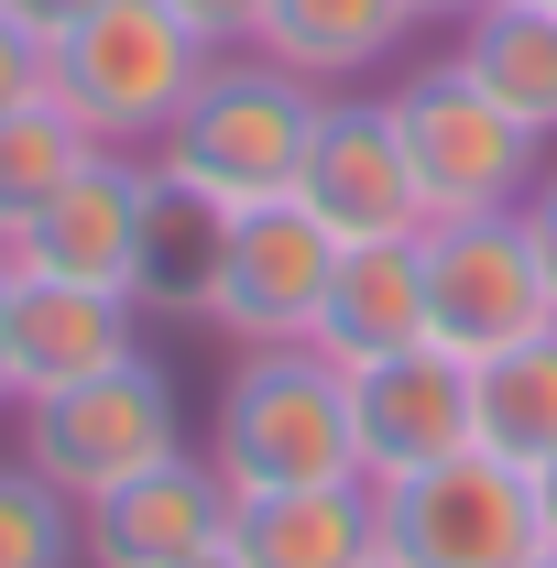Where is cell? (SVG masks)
<instances>
[{
  "label": "cell",
  "mask_w": 557,
  "mask_h": 568,
  "mask_svg": "<svg viewBox=\"0 0 557 568\" xmlns=\"http://www.w3.org/2000/svg\"><path fill=\"white\" fill-rule=\"evenodd\" d=\"M241 568H372L383 558V493L372 481H306V493H230Z\"/></svg>",
  "instance_id": "5bb4252c"
},
{
  "label": "cell",
  "mask_w": 557,
  "mask_h": 568,
  "mask_svg": "<svg viewBox=\"0 0 557 568\" xmlns=\"http://www.w3.org/2000/svg\"><path fill=\"white\" fill-rule=\"evenodd\" d=\"M328 274H340V230L328 219H306L295 197L274 209H230V252H219V295L209 317L230 339H306L317 328V306H328Z\"/></svg>",
  "instance_id": "9c48e42d"
},
{
  "label": "cell",
  "mask_w": 557,
  "mask_h": 568,
  "mask_svg": "<svg viewBox=\"0 0 557 568\" xmlns=\"http://www.w3.org/2000/svg\"><path fill=\"white\" fill-rule=\"evenodd\" d=\"M295 209L328 219L340 241L426 230L416 164H405V132H394V99H350V88H328V110H317V132H306V164H295Z\"/></svg>",
  "instance_id": "ba28073f"
},
{
  "label": "cell",
  "mask_w": 557,
  "mask_h": 568,
  "mask_svg": "<svg viewBox=\"0 0 557 568\" xmlns=\"http://www.w3.org/2000/svg\"><path fill=\"white\" fill-rule=\"evenodd\" d=\"M317 351L361 372L383 351H416L426 339V230H394V241H340V274H328V306L306 328Z\"/></svg>",
  "instance_id": "9a60e30c"
},
{
  "label": "cell",
  "mask_w": 557,
  "mask_h": 568,
  "mask_svg": "<svg viewBox=\"0 0 557 568\" xmlns=\"http://www.w3.org/2000/svg\"><path fill=\"white\" fill-rule=\"evenodd\" d=\"M350 448H361V481H405L426 459H459L470 448V361L437 339L361 361L350 372Z\"/></svg>",
  "instance_id": "8fae6325"
},
{
  "label": "cell",
  "mask_w": 557,
  "mask_h": 568,
  "mask_svg": "<svg viewBox=\"0 0 557 568\" xmlns=\"http://www.w3.org/2000/svg\"><path fill=\"white\" fill-rule=\"evenodd\" d=\"M525 568H557V547H536V558H525Z\"/></svg>",
  "instance_id": "f546056e"
},
{
  "label": "cell",
  "mask_w": 557,
  "mask_h": 568,
  "mask_svg": "<svg viewBox=\"0 0 557 568\" xmlns=\"http://www.w3.org/2000/svg\"><path fill=\"white\" fill-rule=\"evenodd\" d=\"M372 568H394V558H372Z\"/></svg>",
  "instance_id": "1f68e13d"
},
{
  "label": "cell",
  "mask_w": 557,
  "mask_h": 568,
  "mask_svg": "<svg viewBox=\"0 0 557 568\" xmlns=\"http://www.w3.org/2000/svg\"><path fill=\"white\" fill-rule=\"evenodd\" d=\"M175 448H186V405H175V372L153 351L110 361V372H88V383H55V394H22V459L67 503L121 493L132 470L175 459Z\"/></svg>",
  "instance_id": "277c9868"
},
{
  "label": "cell",
  "mask_w": 557,
  "mask_h": 568,
  "mask_svg": "<svg viewBox=\"0 0 557 568\" xmlns=\"http://www.w3.org/2000/svg\"><path fill=\"white\" fill-rule=\"evenodd\" d=\"M33 99H55V44L0 11V110H33Z\"/></svg>",
  "instance_id": "7402d4cb"
},
{
  "label": "cell",
  "mask_w": 557,
  "mask_h": 568,
  "mask_svg": "<svg viewBox=\"0 0 557 568\" xmlns=\"http://www.w3.org/2000/svg\"><path fill=\"white\" fill-rule=\"evenodd\" d=\"M0 11H11V22H33V33L55 44L67 22H88V11H99V0H0Z\"/></svg>",
  "instance_id": "d4e9b609"
},
{
  "label": "cell",
  "mask_w": 557,
  "mask_h": 568,
  "mask_svg": "<svg viewBox=\"0 0 557 568\" xmlns=\"http://www.w3.org/2000/svg\"><path fill=\"white\" fill-rule=\"evenodd\" d=\"M459 67L482 77L525 132H557V11H536V0H482L459 22Z\"/></svg>",
  "instance_id": "d6986e66"
},
{
  "label": "cell",
  "mask_w": 557,
  "mask_h": 568,
  "mask_svg": "<svg viewBox=\"0 0 557 568\" xmlns=\"http://www.w3.org/2000/svg\"><path fill=\"white\" fill-rule=\"evenodd\" d=\"M536 525H547V547H557V459L536 470Z\"/></svg>",
  "instance_id": "4316f807"
},
{
  "label": "cell",
  "mask_w": 557,
  "mask_h": 568,
  "mask_svg": "<svg viewBox=\"0 0 557 568\" xmlns=\"http://www.w3.org/2000/svg\"><path fill=\"white\" fill-rule=\"evenodd\" d=\"M482 0H416V22H470Z\"/></svg>",
  "instance_id": "83f0119b"
},
{
  "label": "cell",
  "mask_w": 557,
  "mask_h": 568,
  "mask_svg": "<svg viewBox=\"0 0 557 568\" xmlns=\"http://www.w3.org/2000/svg\"><path fill=\"white\" fill-rule=\"evenodd\" d=\"M142 197H153V164H132V153H88V164H77V175H67L33 219H11V230H0V263H11V274L121 284V295H132Z\"/></svg>",
  "instance_id": "30bf717a"
},
{
  "label": "cell",
  "mask_w": 557,
  "mask_h": 568,
  "mask_svg": "<svg viewBox=\"0 0 557 568\" xmlns=\"http://www.w3.org/2000/svg\"><path fill=\"white\" fill-rule=\"evenodd\" d=\"M0 405H22V383H11V263H0Z\"/></svg>",
  "instance_id": "484cf974"
},
{
  "label": "cell",
  "mask_w": 557,
  "mask_h": 568,
  "mask_svg": "<svg viewBox=\"0 0 557 568\" xmlns=\"http://www.w3.org/2000/svg\"><path fill=\"white\" fill-rule=\"evenodd\" d=\"M394 132H405V164H416L426 219H503L536 197V142L459 55H437L394 88Z\"/></svg>",
  "instance_id": "5b68a950"
},
{
  "label": "cell",
  "mask_w": 557,
  "mask_h": 568,
  "mask_svg": "<svg viewBox=\"0 0 557 568\" xmlns=\"http://www.w3.org/2000/svg\"><path fill=\"white\" fill-rule=\"evenodd\" d=\"M88 153H110V142H88L55 99L0 110V230H11V219H33V209H44V197L77 175V164H88Z\"/></svg>",
  "instance_id": "ffe728a7"
},
{
  "label": "cell",
  "mask_w": 557,
  "mask_h": 568,
  "mask_svg": "<svg viewBox=\"0 0 557 568\" xmlns=\"http://www.w3.org/2000/svg\"><path fill=\"white\" fill-rule=\"evenodd\" d=\"M317 110H328L317 77L274 67L263 44H230V55H209L198 99L175 110V132L153 142V164L186 175L219 209H274V197H295V164H306Z\"/></svg>",
  "instance_id": "6da1fadb"
},
{
  "label": "cell",
  "mask_w": 557,
  "mask_h": 568,
  "mask_svg": "<svg viewBox=\"0 0 557 568\" xmlns=\"http://www.w3.org/2000/svg\"><path fill=\"white\" fill-rule=\"evenodd\" d=\"M416 33V0H263V55L295 77H317V88H350V77H372L394 44Z\"/></svg>",
  "instance_id": "e0dca14e"
},
{
  "label": "cell",
  "mask_w": 557,
  "mask_h": 568,
  "mask_svg": "<svg viewBox=\"0 0 557 568\" xmlns=\"http://www.w3.org/2000/svg\"><path fill=\"white\" fill-rule=\"evenodd\" d=\"M142 351V306L121 284H55V274H11V383L22 394H55L88 383L110 361Z\"/></svg>",
  "instance_id": "4fadbf2b"
},
{
  "label": "cell",
  "mask_w": 557,
  "mask_h": 568,
  "mask_svg": "<svg viewBox=\"0 0 557 568\" xmlns=\"http://www.w3.org/2000/svg\"><path fill=\"white\" fill-rule=\"evenodd\" d=\"M383 493V558L394 568H525L547 547L536 525V470L459 448V459H426L405 481H372Z\"/></svg>",
  "instance_id": "8992f818"
},
{
  "label": "cell",
  "mask_w": 557,
  "mask_h": 568,
  "mask_svg": "<svg viewBox=\"0 0 557 568\" xmlns=\"http://www.w3.org/2000/svg\"><path fill=\"white\" fill-rule=\"evenodd\" d=\"M525 230H536V263H547V295H557V175H536V197H525Z\"/></svg>",
  "instance_id": "cb8c5ba5"
},
{
  "label": "cell",
  "mask_w": 557,
  "mask_h": 568,
  "mask_svg": "<svg viewBox=\"0 0 557 568\" xmlns=\"http://www.w3.org/2000/svg\"><path fill=\"white\" fill-rule=\"evenodd\" d=\"M186 568H241V558H230V547H209V558H186Z\"/></svg>",
  "instance_id": "f1b7e54d"
},
{
  "label": "cell",
  "mask_w": 557,
  "mask_h": 568,
  "mask_svg": "<svg viewBox=\"0 0 557 568\" xmlns=\"http://www.w3.org/2000/svg\"><path fill=\"white\" fill-rule=\"evenodd\" d=\"M557 328L547 263H536V230L525 209L503 219H426V339L459 361H492L514 339Z\"/></svg>",
  "instance_id": "52a82bcc"
},
{
  "label": "cell",
  "mask_w": 557,
  "mask_h": 568,
  "mask_svg": "<svg viewBox=\"0 0 557 568\" xmlns=\"http://www.w3.org/2000/svg\"><path fill=\"white\" fill-rule=\"evenodd\" d=\"M209 470L230 493H306V481H361L350 448V372L317 339H263L230 372L209 426Z\"/></svg>",
  "instance_id": "7a4b0ae2"
},
{
  "label": "cell",
  "mask_w": 557,
  "mask_h": 568,
  "mask_svg": "<svg viewBox=\"0 0 557 568\" xmlns=\"http://www.w3.org/2000/svg\"><path fill=\"white\" fill-rule=\"evenodd\" d=\"M175 11H186V22H198V33H209L219 55H230V44H252V33H263V0H175Z\"/></svg>",
  "instance_id": "603a6c76"
},
{
  "label": "cell",
  "mask_w": 557,
  "mask_h": 568,
  "mask_svg": "<svg viewBox=\"0 0 557 568\" xmlns=\"http://www.w3.org/2000/svg\"><path fill=\"white\" fill-rule=\"evenodd\" d=\"M77 514H88V568H186L230 536V481L175 448V459L132 470L121 493L77 503Z\"/></svg>",
  "instance_id": "7c38bea8"
},
{
  "label": "cell",
  "mask_w": 557,
  "mask_h": 568,
  "mask_svg": "<svg viewBox=\"0 0 557 568\" xmlns=\"http://www.w3.org/2000/svg\"><path fill=\"white\" fill-rule=\"evenodd\" d=\"M77 558H88V514L33 459H0V568H77Z\"/></svg>",
  "instance_id": "44dd1931"
},
{
  "label": "cell",
  "mask_w": 557,
  "mask_h": 568,
  "mask_svg": "<svg viewBox=\"0 0 557 568\" xmlns=\"http://www.w3.org/2000/svg\"><path fill=\"white\" fill-rule=\"evenodd\" d=\"M536 11H557V0H536Z\"/></svg>",
  "instance_id": "4dcf8cb0"
},
{
  "label": "cell",
  "mask_w": 557,
  "mask_h": 568,
  "mask_svg": "<svg viewBox=\"0 0 557 568\" xmlns=\"http://www.w3.org/2000/svg\"><path fill=\"white\" fill-rule=\"evenodd\" d=\"M219 252H230V209H219V197H198L186 175H164V164H153V197H142V252H132V306H153V317H209Z\"/></svg>",
  "instance_id": "2e32d148"
},
{
  "label": "cell",
  "mask_w": 557,
  "mask_h": 568,
  "mask_svg": "<svg viewBox=\"0 0 557 568\" xmlns=\"http://www.w3.org/2000/svg\"><path fill=\"white\" fill-rule=\"evenodd\" d=\"M209 55L219 44L175 11V0H99L88 22L55 33V110H67L88 142H110V153L164 142L175 110L198 99Z\"/></svg>",
  "instance_id": "3957f363"
},
{
  "label": "cell",
  "mask_w": 557,
  "mask_h": 568,
  "mask_svg": "<svg viewBox=\"0 0 557 568\" xmlns=\"http://www.w3.org/2000/svg\"><path fill=\"white\" fill-rule=\"evenodd\" d=\"M470 448L514 459V470H547L557 459V328L470 361Z\"/></svg>",
  "instance_id": "ac0fdd59"
}]
</instances>
